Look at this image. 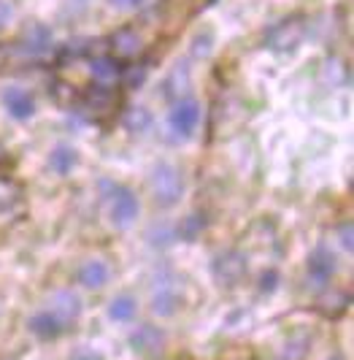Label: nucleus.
<instances>
[{"instance_id": "1", "label": "nucleus", "mask_w": 354, "mask_h": 360, "mask_svg": "<svg viewBox=\"0 0 354 360\" xmlns=\"http://www.w3.org/2000/svg\"><path fill=\"white\" fill-rule=\"evenodd\" d=\"M149 184H152L155 200H157L159 206H165V209L176 206L181 195H184V179H181V171L173 162H155L152 174H149Z\"/></svg>"}, {"instance_id": "2", "label": "nucleus", "mask_w": 354, "mask_h": 360, "mask_svg": "<svg viewBox=\"0 0 354 360\" xmlns=\"http://www.w3.org/2000/svg\"><path fill=\"white\" fill-rule=\"evenodd\" d=\"M184 307V285L173 271H162L152 285V311L159 317H173Z\"/></svg>"}, {"instance_id": "3", "label": "nucleus", "mask_w": 354, "mask_h": 360, "mask_svg": "<svg viewBox=\"0 0 354 360\" xmlns=\"http://www.w3.org/2000/svg\"><path fill=\"white\" fill-rule=\"evenodd\" d=\"M108 187H111V195H108V219H111L114 228L127 231L130 225H136L138 212H141L138 195L130 187H122V184H108Z\"/></svg>"}, {"instance_id": "4", "label": "nucleus", "mask_w": 354, "mask_h": 360, "mask_svg": "<svg viewBox=\"0 0 354 360\" xmlns=\"http://www.w3.org/2000/svg\"><path fill=\"white\" fill-rule=\"evenodd\" d=\"M130 347L143 360H162V355H165V333L159 330L157 325L143 323L130 333Z\"/></svg>"}, {"instance_id": "5", "label": "nucleus", "mask_w": 354, "mask_h": 360, "mask_svg": "<svg viewBox=\"0 0 354 360\" xmlns=\"http://www.w3.org/2000/svg\"><path fill=\"white\" fill-rule=\"evenodd\" d=\"M168 125L178 139H190L200 125V103L195 98H178L168 114Z\"/></svg>"}, {"instance_id": "6", "label": "nucleus", "mask_w": 354, "mask_h": 360, "mask_svg": "<svg viewBox=\"0 0 354 360\" xmlns=\"http://www.w3.org/2000/svg\"><path fill=\"white\" fill-rule=\"evenodd\" d=\"M211 274L222 288H232V285H238L247 276V257L241 252L216 255L211 263Z\"/></svg>"}, {"instance_id": "7", "label": "nucleus", "mask_w": 354, "mask_h": 360, "mask_svg": "<svg viewBox=\"0 0 354 360\" xmlns=\"http://www.w3.org/2000/svg\"><path fill=\"white\" fill-rule=\"evenodd\" d=\"M303 33H306V27H303L301 19H284L268 33V49H273V52H295L298 44L303 41Z\"/></svg>"}, {"instance_id": "8", "label": "nucleus", "mask_w": 354, "mask_h": 360, "mask_svg": "<svg viewBox=\"0 0 354 360\" xmlns=\"http://www.w3.org/2000/svg\"><path fill=\"white\" fill-rule=\"evenodd\" d=\"M308 279H311V285L314 288H324L330 279H333V274L338 271V263H336V255L330 252L327 247H317L311 257H308Z\"/></svg>"}, {"instance_id": "9", "label": "nucleus", "mask_w": 354, "mask_h": 360, "mask_svg": "<svg viewBox=\"0 0 354 360\" xmlns=\"http://www.w3.org/2000/svg\"><path fill=\"white\" fill-rule=\"evenodd\" d=\"M0 101H3V108L8 111V117H14L19 122H25L36 114V101L25 87H6Z\"/></svg>"}, {"instance_id": "10", "label": "nucleus", "mask_w": 354, "mask_h": 360, "mask_svg": "<svg viewBox=\"0 0 354 360\" xmlns=\"http://www.w3.org/2000/svg\"><path fill=\"white\" fill-rule=\"evenodd\" d=\"M49 311L68 328V325L81 317V298L73 290H57L49 298Z\"/></svg>"}, {"instance_id": "11", "label": "nucleus", "mask_w": 354, "mask_h": 360, "mask_svg": "<svg viewBox=\"0 0 354 360\" xmlns=\"http://www.w3.org/2000/svg\"><path fill=\"white\" fill-rule=\"evenodd\" d=\"M81 106L87 108L89 114H95V117H106L117 106V92L111 90L108 84H92L81 95Z\"/></svg>"}, {"instance_id": "12", "label": "nucleus", "mask_w": 354, "mask_h": 360, "mask_svg": "<svg viewBox=\"0 0 354 360\" xmlns=\"http://www.w3.org/2000/svg\"><path fill=\"white\" fill-rule=\"evenodd\" d=\"M108 279H111V269H108L106 260H100V257H89V260L81 263V269H79V282L87 290L106 288Z\"/></svg>"}, {"instance_id": "13", "label": "nucleus", "mask_w": 354, "mask_h": 360, "mask_svg": "<svg viewBox=\"0 0 354 360\" xmlns=\"http://www.w3.org/2000/svg\"><path fill=\"white\" fill-rule=\"evenodd\" d=\"M27 328H30V333H33L36 339H41V342H54V339H60V336L68 330L65 325L54 317L52 311H38V314H33Z\"/></svg>"}, {"instance_id": "14", "label": "nucleus", "mask_w": 354, "mask_h": 360, "mask_svg": "<svg viewBox=\"0 0 354 360\" xmlns=\"http://www.w3.org/2000/svg\"><path fill=\"white\" fill-rule=\"evenodd\" d=\"M108 46H111V52L114 57H119V60H130V57H136V54L141 52V36L133 30V27H122V30H117L114 36L108 38Z\"/></svg>"}, {"instance_id": "15", "label": "nucleus", "mask_w": 354, "mask_h": 360, "mask_svg": "<svg viewBox=\"0 0 354 360\" xmlns=\"http://www.w3.org/2000/svg\"><path fill=\"white\" fill-rule=\"evenodd\" d=\"M190 82H192L190 65H187V63H178V65H173V71L165 76V82H162V95H165L168 101H178V98H184Z\"/></svg>"}, {"instance_id": "16", "label": "nucleus", "mask_w": 354, "mask_h": 360, "mask_svg": "<svg viewBox=\"0 0 354 360\" xmlns=\"http://www.w3.org/2000/svg\"><path fill=\"white\" fill-rule=\"evenodd\" d=\"M79 165V152L71 144H57L49 152V168H52L57 176H68L73 168Z\"/></svg>"}, {"instance_id": "17", "label": "nucleus", "mask_w": 354, "mask_h": 360, "mask_svg": "<svg viewBox=\"0 0 354 360\" xmlns=\"http://www.w3.org/2000/svg\"><path fill=\"white\" fill-rule=\"evenodd\" d=\"M22 209V190L17 181L0 179V217L8 219L11 214H17Z\"/></svg>"}, {"instance_id": "18", "label": "nucleus", "mask_w": 354, "mask_h": 360, "mask_svg": "<svg viewBox=\"0 0 354 360\" xmlns=\"http://www.w3.org/2000/svg\"><path fill=\"white\" fill-rule=\"evenodd\" d=\"M152 122H155V117H152V111L146 106H130L122 117V125L127 127L133 136H141L146 130H152Z\"/></svg>"}, {"instance_id": "19", "label": "nucleus", "mask_w": 354, "mask_h": 360, "mask_svg": "<svg viewBox=\"0 0 354 360\" xmlns=\"http://www.w3.org/2000/svg\"><path fill=\"white\" fill-rule=\"evenodd\" d=\"M136 311H138V304H136L133 295H117V298L108 304V317H111L114 323H130V320L136 317Z\"/></svg>"}, {"instance_id": "20", "label": "nucleus", "mask_w": 354, "mask_h": 360, "mask_svg": "<svg viewBox=\"0 0 354 360\" xmlns=\"http://www.w3.org/2000/svg\"><path fill=\"white\" fill-rule=\"evenodd\" d=\"M176 241V231H173V225L171 222H157L152 231H149V244L152 247H168V244H173Z\"/></svg>"}, {"instance_id": "21", "label": "nucleus", "mask_w": 354, "mask_h": 360, "mask_svg": "<svg viewBox=\"0 0 354 360\" xmlns=\"http://www.w3.org/2000/svg\"><path fill=\"white\" fill-rule=\"evenodd\" d=\"M117 73H119V65H117L114 57H98V60L92 63V76L100 79V82H111Z\"/></svg>"}, {"instance_id": "22", "label": "nucleus", "mask_w": 354, "mask_h": 360, "mask_svg": "<svg viewBox=\"0 0 354 360\" xmlns=\"http://www.w3.org/2000/svg\"><path fill=\"white\" fill-rule=\"evenodd\" d=\"M52 98L63 108H71V106H76V101H79V92H76V87H71V84L57 82V84H52Z\"/></svg>"}, {"instance_id": "23", "label": "nucleus", "mask_w": 354, "mask_h": 360, "mask_svg": "<svg viewBox=\"0 0 354 360\" xmlns=\"http://www.w3.org/2000/svg\"><path fill=\"white\" fill-rule=\"evenodd\" d=\"M211 49H214V36H211V33H200V36H195L192 46H190V52H192V57H195V60H206V57L211 54Z\"/></svg>"}, {"instance_id": "24", "label": "nucleus", "mask_w": 354, "mask_h": 360, "mask_svg": "<svg viewBox=\"0 0 354 360\" xmlns=\"http://www.w3.org/2000/svg\"><path fill=\"white\" fill-rule=\"evenodd\" d=\"M203 217L200 214H192V217H187V222L181 225V236L187 238V241H195L197 236H200V231H203Z\"/></svg>"}, {"instance_id": "25", "label": "nucleus", "mask_w": 354, "mask_h": 360, "mask_svg": "<svg viewBox=\"0 0 354 360\" xmlns=\"http://www.w3.org/2000/svg\"><path fill=\"white\" fill-rule=\"evenodd\" d=\"M327 76H330V82L338 87V84H343V82L349 79V71H346V65H343L341 60H330V63H327Z\"/></svg>"}, {"instance_id": "26", "label": "nucleus", "mask_w": 354, "mask_h": 360, "mask_svg": "<svg viewBox=\"0 0 354 360\" xmlns=\"http://www.w3.org/2000/svg\"><path fill=\"white\" fill-rule=\"evenodd\" d=\"M279 288V271H266L263 276H260V292H276Z\"/></svg>"}, {"instance_id": "27", "label": "nucleus", "mask_w": 354, "mask_h": 360, "mask_svg": "<svg viewBox=\"0 0 354 360\" xmlns=\"http://www.w3.org/2000/svg\"><path fill=\"white\" fill-rule=\"evenodd\" d=\"M338 238H341V247H343L346 252H352V247H354L352 222H341V225H338Z\"/></svg>"}, {"instance_id": "28", "label": "nucleus", "mask_w": 354, "mask_h": 360, "mask_svg": "<svg viewBox=\"0 0 354 360\" xmlns=\"http://www.w3.org/2000/svg\"><path fill=\"white\" fill-rule=\"evenodd\" d=\"M71 360H106L98 349H92V347H76L71 352Z\"/></svg>"}, {"instance_id": "29", "label": "nucleus", "mask_w": 354, "mask_h": 360, "mask_svg": "<svg viewBox=\"0 0 354 360\" xmlns=\"http://www.w3.org/2000/svg\"><path fill=\"white\" fill-rule=\"evenodd\" d=\"M106 3L117 11H138L146 0H106Z\"/></svg>"}, {"instance_id": "30", "label": "nucleus", "mask_w": 354, "mask_h": 360, "mask_svg": "<svg viewBox=\"0 0 354 360\" xmlns=\"http://www.w3.org/2000/svg\"><path fill=\"white\" fill-rule=\"evenodd\" d=\"M11 19H14V8H11L6 0H0V30H3V27H6Z\"/></svg>"}, {"instance_id": "31", "label": "nucleus", "mask_w": 354, "mask_h": 360, "mask_svg": "<svg viewBox=\"0 0 354 360\" xmlns=\"http://www.w3.org/2000/svg\"><path fill=\"white\" fill-rule=\"evenodd\" d=\"M141 82H143V68H136V71H130L127 76H124V84H127L130 90H136Z\"/></svg>"}, {"instance_id": "32", "label": "nucleus", "mask_w": 354, "mask_h": 360, "mask_svg": "<svg viewBox=\"0 0 354 360\" xmlns=\"http://www.w3.org/2000/svg\"><path fill=\"white\" fill-rule=\"evenodd\" d=\"M0 162H6V152H3V146H0Z\"/></svg>"}]
</instances>
